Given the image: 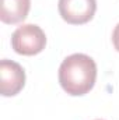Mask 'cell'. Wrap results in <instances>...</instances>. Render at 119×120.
<instances>
[{"label":"cell","instance_id":"3","mask_svg":"<svg viewBox=\"0 0 119 120\" xmlns=\"http://www.w3.org/2000/svg\"><path fill=\"white\" fill-rule=\"evenodd\" d=\"M58 8L67 24L81 25L94 17L97 0H59Z\"/></svg>","mask_w":119,"mask_h":120},{"label":"cell","instance_id":"2","mask_svg":"<svg viewBox=\"0 0 119 120\" xmlns=\"http://www.w3.org/2000/svg\"><path fill=\"white\" fill-rule=\"evenodd\" d=\"M46 45V35L41 27L35 24H24L11 35V46L16 53L34 56L41 53Z\"/></svg>","mask_w":119,"mask_h":120},{"label":"cell","instance_id":"6","mask_svg":"<svg viewBox=\"0 0 119 120\" xmlns=\"http://www.w3.org/2000/svg\"><path fill=\"white\" fill-rule=\"evenodd\" d=\"M112 42H114L115 49L119 52V22H118V25L115 27V30H114V34H112Z\"/></svg>","mask_w":119,"mask_h":120},{"label":"cell","instance_id":"4","mask_svg":"<svg viewBox=\"0 0 119 120\" xmlns=\"http://www.w3.org/2000/svg\"><path fill=\"white\" fill-rule=\"evenodd\" d=\"M24 68L13 60H0V94L3 96H14L24 88Z\"/></svg>","mask_w":119,"mask_h":120},{"label":"cell","instance_id":"1","mask_svg":"<svg viewBox=\"0 0 119 120\" xmlns=\"http://www.w3.org/2000/svg\"><path fill=\"white\" fill-rule=\"evenodd\" d=\"M97 78V64L84 53L67 56L59 67V84L71 96H81L92 90Z\"/></svg>","mask_w":119,"mask_h":120},{"label":"cell","instance_id":"5","mask_svg":"<svg viewBox=\"0 0 119 120\" xmlns=\"http://www.w3.org/2000/svg\"><path fill=\"white\" fill-rule=\"evenodd\" d=\"M31 0H1L0 20L4 24H18L28 15Z\"/></svg>","mask_w":119,"mask_h":120}]
</instances>
